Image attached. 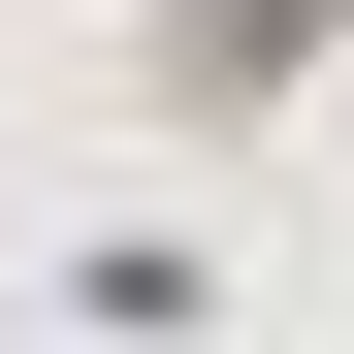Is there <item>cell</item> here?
I'll return each mask as SVG.
<instances>
[{
	"mask_svg": "<svg viewBox=\"0 0 354 354\" xmlns=\"http://www.w3.org/2000/svg\"><path fill=\"white\" fill-rule=\"evenodd\" d=\"M322 32H354V0H194V32H161V129H258Z\"/></svg>",
	"mask_w": 354,
	"mask_h": 354,
	"instance_id": "6da1fadb",
	"label": "cell"
}]
</instances>
